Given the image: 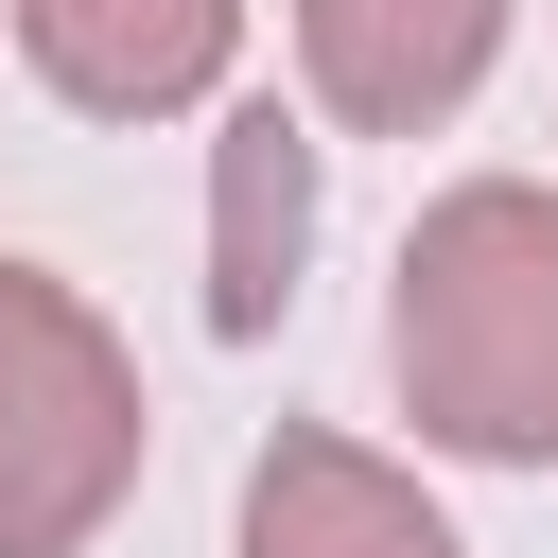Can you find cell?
Here are the masks:
<instances>
[{
	"mask_svg": "<svg viewBox=\"0 0 558 558\" xmlns=\"http://www.w3.org/2000/svg\"><path fill=\"white\" fill-rule=\"evenodd\" d=\"M244 558H453V523H436L384 453H349V436L279 418V436H262V471H244Z\"/></svg>",
	"mask_w": 558,
	"mask_h": 558,
	"instance_id": "obj_6",
	"label": "cell"
},
{
	"mask_svg": "<svg viewBox=\"0 0 558 558\" xmlns=\"http://www.w3.org/2000/svg\"><path fill=\"white\" fill-rule=\"evenodd\" d=\"M140 488V366L35 262H0V558H70Z\"/></svg>",
	"mask_w": 558,
	"mask_h": 558,
	"instance_id": "obj_2",
	"label": "cell"
},
{
	"mask_svg": "<svg viewBox=\"0 0 558 558\" xmlns=\"http://www.w3.org/2000/svg\"><path fill=\"white\" fill-rule=\"evenodd\" d=\"M227 35H244V0H17V52H35L87 122H174V105H209Z\"/></svg>",
	"mask_w": 558,
	"mask_h": 558,
	"instance_id": "obj_4",
	"label": "cell"
},
{
	"mask_svg": "<svg viewBox=\"0 0 558 558\" xmlns=\"http://www.w3.org/2000/svg\"><path fill=\"white\" fill-rule=\"evenodd\" d=\"M488 52H506V0H296V70H314V105L366 122V140L453 122V105L488 87Z\"/></svg>",
	"mask_w": 558,
	"mask_h": 558,
	"instance_id": "obj_3",
	"label": "cell"
},
{
	"mask_svg": "<svg viewBox=\"0 0 558 558\" xmlns=\"http://www.w3.org/2000/svg\"><path fill=\"white\" fill-rule=\"evenodd\" d=\"M384 349H401V418L418 436H453L488 471H541L558 453V192H523V174L436 192L418 244H401Z\"/></svg>",
	"mask_w": 558,
	"mask_h": 558,
	"instance_id": "obj_1",
	"label": "cell"
},
{
	"mask_svg": "<svg viewBox=\"0 0 558 558\" xmlns=\"http://www.w3.org/2000/svg\"><path fill=\"white\" fill-rule=\"evenodd\" d=\"M296 244H314V122L227 105V140H209V331H279Z\"/></svg>",
	"mask_w": 558,
	"mask_h": 558,
	"instance_id": "obj_5",
	"label": "cell"
}]
</instances>
